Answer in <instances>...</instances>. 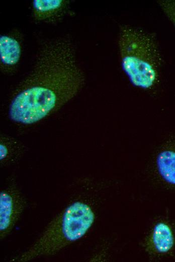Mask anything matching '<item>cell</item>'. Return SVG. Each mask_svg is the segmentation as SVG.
Instances as JSON below:
<instances>
[{
	"label": "cell",
	"mask_w": 175,
	"mask_h": 262,
	"mask_svg": "<svg viewBox=\"0 0 175 262\" xmlns=\"http://www.w3.org/2000/svg\"><path fill=\"white\" fill-rule=\"evenodd\" d=\"M84 82L71 40L62 37L46 41L13 94L9 118L24 125L38 122L74 98Z\"/></svg>",
	"instance_id": "6da1fadb"
},
{
	"label": "cell",
	"mask_w": 175,
	"mask_h": 262,
	"mask_svg": "<svg viewBox=\"0 0 175 262\" xmlns=\"http://www.w3.org/2000/svg\"><path fill=\"white\" fill-rule=\"evenodd\" d=\"M118 47L123 71L136 87L150 89L159 76L161 58L154 37L138 28L121 27Z\"/></svg>",
	"instance_id": "7a4b0ae2"
},
{
	"label": "cell",
	"mask_w": 175,
	"mask_h": 262,
	"mask_svg": "<svg viewBox=\"0 0 175 262\" xmlns=\"http://www.w3.org/2000/svg\"><path fill=\"white\" fill-rule=\"evenodd\" d=\"M94 220L95 214L89 205L74 202L49 224L30 248L12 261H27L55 254L84 236Z\"/></svg>",
	"instance_id": "3957f363"
},
{
	"label": "cell",
	"mask_w": 175,
	"mask_h": 262,
	"mask_svg": "<svg viewBox=\"0 0 175 262\" xmlns=\"http://www.w3.org/2000/svg\"><path fill=\"white\" fill-rule=\"evenodd\" d=\"M25 201L16 183L12 181L0 193V236L3 240L13 230L25 208Z\"/></svg>",
	"instance_id": "277c9868"
},
{
	"label": "cell",
	"mask_w": 175,
	"mask_h": 262,
	"mask_svg": "<svg viewBox=\"0 0 175 262\" xmlns=\"http://www.w3.org/2000/svg\"><path fill=\"white\" fill-rule=\"evenodd\" d=\"M22 54L20 40L13 34H3L0 37V67L5 74L16 71Z\"/></svg>",
	"instance_id": "5b68a950"
},
{
	"label": "cell",
	"mask_w": 175,
	"mask_h": 262,
	"mask_svg": "<svg viewBox=\"0 0 175 262\" xmlns=\"http://www.w3.org/2000/svg\"><path fill=\"white\" fill-rule=\"evenodd\" d=\"M68 4V1L64 0H34L33 17L37 22H54L64 15Z\"/></svg>",
	"instance_id": "8992f818"
},
{
	"label": "cell",
	"mask_w": 175,
	"mask_h": 262,
	"mask_svg": "<svg viewBox=\"0 0 175 262\" xmlns=\"http://www.w3.org/2000/svg\"><path fill=\"white\" fill-rule=\"evenodd\" d=\"M26 146L11 136L2 134L0 136V163L2 167L16 163L26 151Z\"/></svg>",
	"instance_id": "52a82bcc"
},
{
	"label": "cell",
	"mask_w": 175,
	"mask_h": 262,
	"mask_svg": "<svg viewBox=\"0 0 175 262\" xmlns=\"http://www.w3.org/2000/svg\"><path fill=\"white\" fill-rule=\"evenodd\" d=\"M156 163L161 177L166 182L175 185V151H162L157 156Z\"/></svg>",
	"instance_id": "ba28073f"
},
{
	"label": "cell",
	"mask_w": 175,
	"mask_h": 262,
	"mask_svg": "<svg viewBox=\"0 0 175 262\" xmlns=\"http://www.w3.org/2000/svg\"><path fill=\"white\" fill-rule=\"evenodd\" d=\"M152 240L155 249L160 253L168 252L174 243L171 230L164 223H158L154 226Z\"/></svg>",
	"instance_id": "9c48e42d"
},
{
	"label": "cell",
	"mask_w": 175,
	"mask_h": 262,
	"mask_svg": "<svg viewBox=\"0 0 175 262\" xmlns=\"http://www.w3.org/2000/svg\"><path fill=\"white\" fill-rule=\"evenodd\" d=\"M157 3L175 28V0H159Z\"/></svg>",
	"instance_id": "30bf717a"
}]
</instances>
